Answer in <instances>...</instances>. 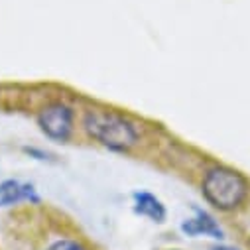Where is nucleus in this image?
Instances as JSON below:
<instances>
[{"mask_svg": "<svg viewBox=\"0 0 250 250\" xmlns=\"http://www.w3.org/2000/svg\"><path fill=\"white\" fill-rule=\"evenodd\" d=\"M85 130L110 150H128L138 142L134 124L110 110H89L85 114Z\"/></svg>", "mask_w": 250, "mask_h": 250, "instance_id": "f257e3e1", "label": "nucleus"}, {"mask_svg": "<svg viewBox=\"0 0 250 250\" xmlns=\"http://www.w3.org/2000/svg\"><path fill=\"white\" fill-rule=\"evenodd\" d=\"M246 179L229 167H213L203 177V195L217 209L229 211L238 207L246 199Z\"/></svg>", "mask_w": 250, "mask_h": 250, "instance_id": "f03ea898", "label": "nucleus"}, {"mask_svg": "<svg viewBox=\"0 0 250 250\" xmlns=\"http://www.w3.org/2000/svg\"><path fill=\"white\" fill-rule=\"evenodd\" d=\"M40 128L53 140H67L73 128V110L63 103L47 104L38 116Z\"/></svg>", "mask_w": 250, "mask_h": 250, "instance_id": "7ed1b4c3", "label": "nucleus"}, {"mask_svg": "<svg viewBox=\"0 0 250 250\" xmlns=\"http://www.w3.org/2000/svg\"><path fill=\"white\" fill-rule=\"evenodd\" d=\"M30 199H36L34 187L30 183H22L18 179H8L0 183V207H10Z\"/></svg>", "mask_w": 250, "mask_h": 250, "instance_id": "20e7f679", "label": "nucleus"}, {"mask_svg": "<svg viewBox=\"0 0 250 250\" xmlns=\"http://www.w3.org/2000/svg\"><path fill=\"white\" fill-rule=\"evenodd\" d=\"M181 229H183V232L191 234V236L205 234V236H213V238H223V230L217 225V221L203 211H197V215L193 219H187Z\"/></svg>", "mask_w": 250, "mask_h": 250, "instance_id": "39448f33", "label": "nucleus"}, {"mask_svg": "<svg viewBox=\"0 0 250 250\" xmlns=\"http://www.w3.org/2000/svg\"><path fill=\"white\" fill-rule=\"evenodd\" d=\"M134 209L138 215L148 217V219L158 221V223H162L166 219V207L162 205V201L158 197H154L152 193H146V191L134 193Z\"/></svg>", "mask_w": 250, "mask_h": 250, "instance_id": "423d86ee", "label": "nucleus"}, {"mask_svg": "<svg viewBox=\"0 0 250 250\" xmlns=\"http://www.w3.org/2000/svg\"><path fill=\"white\" fill-rule=\"evenodd\" d=\"M47 250H87V248L81 242H75V240H57Z\"/></svg>", "mask_w": 250, "mask_h": 250, "instance_id": "0eeeda50", "label": "nucleus"}, {"mask_svg": "<svg viewBox=\"0 0 250 250\" xmlns=\"http://www.w3.org/2000/svg\"><path fill=\"white\" fill-rule=\"evenodd\" d=\"M211 250H238V248H232V246H215Z\"/></svg>", "mask_w": 250, "mask_h": 250, "instance_id": "6e6552de", "label": "nucleus"}]
</instances>
